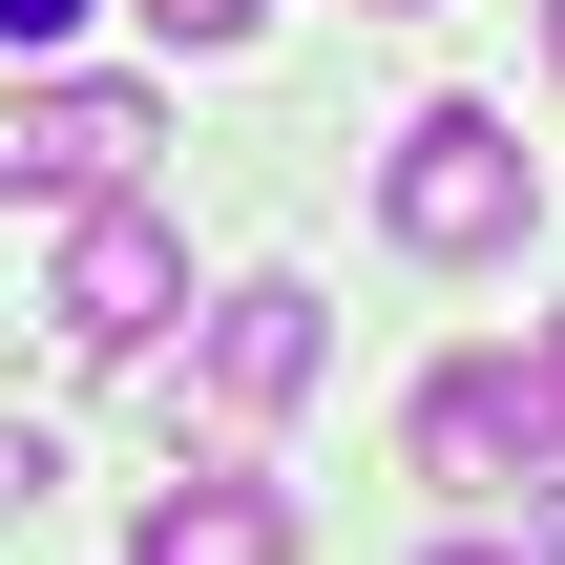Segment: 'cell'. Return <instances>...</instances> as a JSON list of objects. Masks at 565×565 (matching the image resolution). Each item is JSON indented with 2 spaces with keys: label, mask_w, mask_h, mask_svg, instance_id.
<instances>
[{
  "label": "cell",
  "mask_w": 565,
  "mask_h": 565,
  "mask_svg": "<svg viewBox=\"0 0 565 565\" xmlns=\"http://www.w3.org/2000/svg\"><path fill=\"white\" fill-rule=\"evenodd\" d=\"M377 231H398L419 273H503V252L545 231V147H524L503 105H419V126L377 147Z\"/></svg>",
  "instance_id": "obj_1"
},
{
  "label": "cell",
  "mask_w": 565,
  "mask_h": 565,
  "mask_svg": "<svg viewBox=\"0 0 565 565\" xmlns=\"http://www.w3.org/2000/svg\"><path fill=\"white\" fill-rule=\"evenodd\" d=\"M315 377H335L315 273H231V294H210V335H189V377H147V398H168V461H231V440H273Z\"/></svg>",
  "instance_id": "obj_2"
},
{
  "label": "cell",
  "mask_w": 565,
  "mask_h": 565,
  "mask_svg": "<svg viewBox=\"0 0 565 565\" xmlns=\"http://www.w3.org/2000/svg\"><path fill=\"white\" fill-rule=\"evenodd\" d=\"M168 315H189V231H168L147 189L42 210V335H63V356H168Z\"/></svg>",
  "instance_id": "obj_3"
},
{
  "label": "cell",
  "mask_w": 565,
  "mask_h": 565,
  "mask_svg": "<svg viewBox=\"0 0 565 565\" xmlns=\"http://www.w3.org/2000/svg\"><path fill=\"white\" fill-rule=\"evenodd\" d=\"M398 461L440 482V503H503V482H565V419L524 356H440L419 398H398Z\"/></svg>",
  "instance_id": "obj_4"
},
{
  "label": "cell",
  "mask_w": 565,
  "mask_h": 565,
  "mask_svg": "<svg viewBox=\"0 0 565 565\" xmlns=\"http://www.w3.org/2000/svg\"><path fill=\"white\" fill-rule=\"evenodd\" d=\"M147 147H168V105L147 84H0V210H84V189H147Z\"/></svg>",
  "instance_id": "obj_5"
},
{
  "label": "cell",
  "mask_w": 565,
  "mask_h": 565,
  "mask_svg": "<svg viewBox=\"0 0 565 565\" xmlns=\"http://www.w3.org/2000/svg\"><path fill=\"white\" fill-rule=\"evenodd\" d=\"M294 545H315V524H294L252 461H189V482L147 503V545H126V565H294Z\"/></svg>",
  "instance_id": "obj_6"
},
{
  "label": "cell",
  "mask_w": 565,
  "mask_h": 565,
  "mask_svg": "<svg viewBox=\"0 0 565 565\" xmlns=\"http://www.w3.org/2000/svg\"><path fill=\"white\" fill-rule=\"evenodd\" d=\"M42 482H63V440H42V419H0V524H42Z\"/></svg>",
  "instance_id": "obj_7"
},
{
  "label": "cell",
  "mask_w": 565,
  "mask_h": 565,
  "mask_svg": "<svg viewBox=\"0 0 565 565\" xmlns=\"http://www.w3.org/2000/svg\"><path fill=\"white\" fill-rule=\"evenodd\" d=\"M147 21H168V42H189V63H231V42H252V21H273V0H147Z\"/></svg>",
  "instance_id": "obj_8"
},
{
  "label": "cell",
  "mask_w": 565,
  "mask_h": 565,
  "mask_svg": "<svg viewBox=\"0 0 565 565\" xmlns=\"http://www.w3.org/2000/svg\"><path fill=\"white\" fill-rule=\"evenodd\" d=\"M84 42V0H0V63H63Z\"/></svg>",
  "instance_id": "obj_9"
},
{
  "label": "cell",
  "mask_w": 565,
  "mask_h": 565,
  "mask_svg": "<svg viewBox=\"0 0 565 565\" xmlns=\"http://www.w3.org/2000/svg\"><path fill=\"white\" fill-rule=\"evenodd\" d=\"M524 377H545V419H565V315H545V335H524Z\"/></svg>",
  "instance_id": "obj_10"
},
{
  "label": "cell",
  "mask_w": 565,
  "mask_h": 565,
  "mask_svg": "<svg viewBox=\"0 0 565 565\" xmlns=\"http://www.w3.org/2000/svg\"><path fill=\"white\" fill-rule=\"evenodd\" d=\"M419 565H524V545H419Z\"/></svg>",
  "instance_id": "obj_11"
},
{
  "label": "cell",
  "mask_w": 565,
  "mask_h": 565,
  "mask_svg": "<svg viewBox=\"0 0 565 565\" xmlns=\"http://www.w3.org/2000/svg\"><path fill=\"white\" fill-rule=\"evenodd\" d=\"M356 21H419V0H356Z\"/></svg>",
  "instance_id": "obj_12"
},
{
  "label": "cell",
  "mask_w": 565,
  "mask_h": 565,
  "mask_svg": "<svg viewBox=\"0 0 565 565\" xmlns=\"http://www.w3.org/2000/svg\"><path fill=\"white\" fill-rule=\"evenodd\" d=\"M545 42H565V0H545Z\"/></svg>",
  "instance_id": "obj_13"
}]
</instances>
